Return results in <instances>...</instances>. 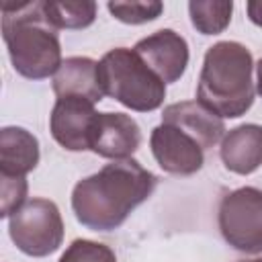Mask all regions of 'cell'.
<instances>
[{
    "label": "cell",
    "instance_id": "2e32d148",
    "mask_svg": "<svg viewBox=\"0 0 262 262\" xmlns=\"http://www.w3.org/2000/svg\"><path fill=\"white\" fill-rule=\"evenodd\" d=\"M233 12L231 0H190L188 14L201 35H219L227 29Z\"/></svg>",
    "mask_w": 262,
    "mask_h": 262
},
{
    "label": "cell",
    "instance_id": "8fae6325",
    "mask_svg": "<svg viewBox=\"0 0 262 262\" xmlns=\"http://www.w3.org/2000/svg\"><path fill=\"white\" fill-rule=\"evenodd\" d=\"M162 123H170L188 133L203 149L217 145L225 137V123L199 100H182L168 104L162 113Z\"/></svg>",
    "mask_w": 262,
    "mask_h": 262
},
{
    "label": "cell",
    "instance_id": "30bf717a",
    "mask_svg": "<svg viewBox=\"0 0 262 262\" xmlns=\"http://www.w3.org/2000/svg\"><path fill=\"white\" fill-rule=\"evenodd\" d=\"M141 145V129L131 115L98 113L90 131V149L113 162L129 160Z\"/></svg>",
    "mask_w": 262,
    "mask_h": 262
},
{
    "label": "cell",
    "instance_id": "e0dca14e",
    "mask_svg": "<svg viewBox=\"0 0 262 262\" xmlns=\"http://www.w3.org/2000/svg\"><path fill=\"white\" fill-rule=\"evenodd\" d=\"M108 12L125 25H143L156 20L164 12V4L158 0L147 2H108Z\"/></svg>",
    "mask_w": 262,
    "mask_h": 262
},
{
    "label": "cell",
    "instance_id": "9c48e42d",
    "mask_svg": "<svg viewBox=\"0 0 262 262\" xmlns=\"http://www.w3.org/2000/svg\"><path fill=\"white\" fill-rule=\"evenodd\" d=\"M96 115L94 102L86 98H57L49 115V131L53 139L68 151L90 149V131Z\"/></svg>",
    "mask_w": 262,
    "mask_h": 262
},
{
    "label": "cell",
    "instance_id": "7402d4cb",
    "mask_svg": "<svg viewBox=\"0 0 262 262\" xmlns=\"http://www.w3.org/2000/svg\"><path fill=\"white\" fill-rule=\"evenodd\" d=\"M237 262H262V258H250V260H237Z\"/></svg>",
    "mask_w": 262,
    "mask_h": 262
},
{
    "label": "cell",
    "instance_id": "5b68a950",
    "mask_svg": "<svg viewBox=\"0 0 262 262\" xmlns=\"http://www.w3.org/2000/svg\"><path fill=\"white\" fill-rule=\"evenodd\" d=\"M8 235L27 256L43 258L59 250L63 242V219L49 199H31L8 217Z\"/></svg>",
    "mask_w": 262,
    "mask_h": 262
},
{
    "label": "cell",
    "instance_id": "5bb4252c",
    "mask_svg": "<svg viewBox=\"0 0 262 262\" xmlns=\"http://www.w3.org/2000/svg\"><path fill=\"white\" fill-rule=\"evenodd\" d=\"M41 158L37 137L23 127H2L0 131V174L27 176Z\"/></svg>",
    "mask_w": 262,
    "mask_h": 262
},
{
    "label": "cell",
    "instance_id": "277c9868",
    "mask_svg": "<svg viewBox=\"0 0 262 262\" xmlns=\"http://www.w3.org/2000/svg\"><path fill=\"white\" fill-rule=\"evenodd\" d=\"M98 82L104 96L115 98L135 113H151L166 98V84L127 47H115L100 57Z\"/></svg>",
    "mask_w": 262,
    "mask_h": 262
},
{
    "label": "cell",
    "instance_id": "d6986e66",
    "mask_svg": "<svg viewBox=\"0 0 262 262\" xmlns=\"http://www.w3.org/2000/svg\"><path fill=\"white\" fill-rule=\"evenodd\" d=\"M27 203V178L0 174V215L10 217Z\"/></svg>",
    "mask_w": 262,
    "mask_h": 262
},
{
    "label": "cell",
    "instance_id": "ac0fdd59",
    "mask_svg": "<svg viewBox=\"0 0 262 262\" xmlns=\"http://www.w3.org/2000/svg\"><path fill=\"white\" fill-rule=\"evenodd\" d=\"M59 262H117V256L108 246L100 242L74 239L59 256Z\"/></svg>",
    "mask_w": 262,
    "mask_h": 262
},
{
    "label": "cell",
    "instance_id": "4fadbf2b",
    "mask_svg": "<svg viewBox=\"0 0 262 262\" xmlns=\"http://www.w3.org/2000/svg\"><path fill=\"white\" fill-rule=\"evenodd\" d=\"M53 92L57 98L78 96L90 102L102 100V88L98 82V61L90 57H68L53 76Z\"/></svg>",
    "mask_w": 262,
    "mask_h": 262
},
{
    "label": "cell",
    "instance_id": "44dd1931",
    "mask_svg": "<svg viewBox=\"0 0 262 262\" xmlns=\"http://www.w3.org/2000/svg\"><path fill=\"white\" fill-rule=\"evenodd\" d=\"M256 92H258L260 98H262V57H260L258 63H256Z\"/></svg>",
    "mask_w": 262,
    "mask_h": 262
},
{
    "label": "cell",
    "instance_id": "8992f818",
    "mask_svg": "<svg viewBox=\"0 0 262 262\" xmlns=\"http://www.w3.org/2000/svg\"><path fill=\"white\" fill-rule=\"evenodd\" d=\"M217 223L229 248L242 254H262V190L242 186L227 192L219 203Z\"/></svg>",
    "mask_w": 262,
    "mask_h": 262
},
{
    "label": "cell",
    "instance_id": "6da1fadb",
    "mask_svg": "<svg viewBox=\"0 0 262 262\" xmlns=\"http://www.w3.org/2000/svg\"><path fill=\"white\" fill-rule=\"evenodd\" d=\"M156 186V174L137 160H117L74 186L72 211L90 231H115L154 194Z\"/></svg>",
    "mask_w": 262,
    "mask_h": 262
},
{
    "label": "cell",
    "instance_id": "7a4b0ae2",
    "mask_svg": "<svg viewBox=\"0 0 262 262\" xmlns=\"http://www.w3.org/2000/svg\"><path fill=\"white\" fill-rule=\"evenodd\" d=\"M2 39L12 68L29 80L55 76L61 61L57 29L43 12L39 2H4L2 4Z\"/></svg>",
    "mask_w": 262,
    "mask_h": 262
},
{
    "label": "cell",
    "instance_id": "9a60e30c",
    "mask_svg": "<svg viewBox=\"0 0 262 262\" xmlns=\"http://www.w3.org/2000/svg\"><path fill=\"white\" fill-rule=\"evenodd\" d=\"M47 20L59 29H86L96 18V2L92 0H43Z\"/></svg>",
    "mask_w": 262,
    "mask_h": 262
},
{
    "label": "cell",
    "instance_id": "7c38bea8",
    "mask_svg": "<svg viewBox=\"0 0 262 262\" xmlns=\"http://www.w3.org/2000/svg\"><path fill=\"white\" fill-rule=\"evenodd\" d=\"M219 156L223 166L239 176H248L262 166V125L246 123L229 129L221 139Z\"/></svg>",
    "mask_w": 262,
    "mask_h": 262
},
{
    "label": "cell",
    "instance_id": "ffe728a7",
    "mask_svg": "<svg viewBox=\"0 0 262 262\" xmlns=\"http://www.w3.org/2000/svg\"><path fill=\"white\" fill-rule=\"evenodd\" d=\"M246 10H248V18L256 27H262V0H250L246 4Z\"/></svg>",
    "mask_w": 262,
    "mask_h": 262
},
{
    "label": "cell",
    "instance_id": "52a82bcc",
    "mask_svg": "<svg viewBox=\"0 0 262 262\" xmlns=\"http://www.w3.org/2000/svg\"><path fill=\"white\" fill-rule=\"evenodd\" d=\"M149 147L158 166L176 176L196 174L205 164V149L182 129L162 123L149 135Z\"/></svg>",
    "mask_w": 262,
    "mask_h": 262
},
{
    "label": "cell",
    "instance_id": "ba28073f",
    "mask_svg": "<svg viewBox=\"0 0 262 262\" xmlns=\"http://www.w3.org/2000/svg\"><path fill=\"white\" fill-rule=\"evenodd\" d=\"M133 51L147 63V68L164 84L178 82L186 72L190 57L186 39L172 29H160L139 39Z\"/></svg>",
    "mask_w": 262,
    "mask_h": 262
},
{
    "label": "cell",
    "instance_id": "3957f363",
    "mask_svg": "<svg viewBox=\"0 0 262 262\" xmlns=\"http://www.w3.org/2000/svg\"><path fill=\"white\" fill-rule=\"evenodd\" d=\"M254 59L246 45L237 41H219L205 53L196 100L221 119H237L246 115L256 96Z\"/></svg>",
    "mask_w": 262,
    "mask_h": 262
}]
</instances>
